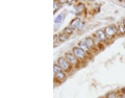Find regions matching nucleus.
I'll return each instance as SVG.
<instances>
[{
	"label": "nucleus",
	"instance_id": "nucleus-1",
	"mask_svg": "<svg viewBox=\"0 0 125 98\" xmlns=\"http://www.w3.org/2000/svg\"><path fill=\"white\" fill-rule=\"evenodd\" d=\"M57 65L62 68V71H67V72H69L70 70H71V67H72V65L70 64L67 60H66V57H60L58 58L57 60Z\"/></svg>",
	"mask_w": 125,
	"mask_h": 98
},
{
	"label": "nucleus",
	"instance_id": "nucleus-2",
	"mask_svg": "<svg viewBox=\"0 0 125 98\" xmlns=\"http://www.w3.org/2000/svg\"><path fill=\"white\" fill-rule=\"evenodd\" d=\"M73 54L77 58H79V60H84L85 56H87L85 52L83 51V49H80L79 47H74V48H73Z\"/></svg>",
	"mask_w": 125,
	"mask_h": 98
},
{
	"label": "nucleus",
	"instance_id": "nucleus-3",
	"mask_svg": "<svg viewBox=\"0 0 125 98\" xmlns=\"http://www.w3.org/2000/svg\"><path fill=\"white\" fill-rule=\"evenodd\" d=\"M105 34L108 37H113V36H115V34L117 33V31H118V28H116V26L115 25H109L107 27H105Z\"/></svg>",
	"mask_w": 125,
	"mask_h": 98
},
{
	"label": "nucleus",
	"instance_id": "nucleus-4",
	"mask_svg": "<svg viewBox=\"0 0 125 98\" xmlns=\"http://www.w3.org/2000/svg\"><path fill=\"white\" fill-rule=\"evenodd\" d=\"M65 57H66V60H67L71 65L77 66V64H78V58H77L75 55H74L73 53H72V54H71V53H66Z\"/></svg>",
	"mask_w": 125,
	"mask_h": 98
},
{
	"label": "nucleus",
	"instance_id": "nucleus-5",
	"mask_svg": "<svg viewBox=\"0 0 125 98\" xmlns=\"http://www.w3.org/2000/svg\"><path fill=\"white\" fill-rule=\"evenodd\" d=\"M96 37L99 39L100 41H106V34H105V31L104 30H102V29H98L96 31Z\"/></svg>",
	"mask_w": 125,
	"mask_h": 98
},
{
	"label": "nucleus",
	"instance_id": "nucleus-6",
	"mask_svg": "<svg viewBox=\"0 0 125 98\" xmlns=\"http://www.w3.org/2000/svg\"><path fill=\"white\" fill-rule=\"evenodd\" d=\"M80 19L79 18H76V19H74V20L71 22V24H70V27H72V28H77L78 29V27H79L80 25Z\"/></svg>",
	"mask_w": 125,
	"mask_h": 98
},
{
	"label": "nucleus",
	"instance_id": "nucleus-7",
	"mask_svg": "<svg viewBox=\"0 0 125 98\" xmlns=\"http://www.w3.org/2000/svg\"><path fill=\"white\" fill-rule=\"evenodd\" d=\"M79 48L83 49L84 52H88L90 50V47L87 45V43H85V41H80L79 42Z\"/></svg>",
	"mask_w": 125,
	"mask_h": 98
},
{
	"label": "nucleus",
	"instance_id": "nucleus-8",
	"mask_svg": "<svg viewBox=\"0 0 125 98\" xmlns=\"http://www.w3.org/2000/svg\"><path fill=\"white\" fill-rule=\"evenodd\" d=\"M85 43H87V45L90 47V48H94L95 47V42L93 41V39L92 38H90V37H88V38H85Z\"/></svg>",
	"mask_w": 125,
	"mask_h": 98
},
{
	"label": "nucleus",
	"instance_id": "nucleus-9",
	"mask_svg": "<svg viewBox=\"0 0 125 98\" xmlns=\"http://www.w3.org/2000/svg\"><path fill=\"white\" fill-rule=\"evenodd\" d=\"M65 76H66V74L64 71H61V72L54 74V77H55V79H57V80H62L65 78Z\"/></svg>",
	"mask_w": 125,
	"mask_h": 98
},
{
	"label": "nucleus",
	"instance_id": "nucleus-10",
	"mask_svg": "<svg viewBox=\"0 0 125 98\" xmlns=\"http://www.w3.org/2000/svg\"><path fill=\"white\" fill-rule=\"evenodd\" d=\"M75 10L78 11V13H81V11H84V4H83V3H79V4H77V5H76Z\"/></svg>",
	"mask_w": 125,
	"mask_h": 98
},
{
	"label": "nucleus",
	"instance_id": "nucleus-11",
	"mask_svg": "<svg viewBox=\"0 0 125 98\" xmlns=\"http://www.w3.org/2000/svg\"><path fill=\"white\" fill-rule=\"evenodd\" d=\"M67 40H68V36L66 33H62V34L58 36V41H60V42H65Z\"/></svg>",
	"mask_w": 125,
	"mask_h": 98
},
{
	"label": "nucleus",
	"instance_id": "nucleus-12",
	"mask_svg": "<svg viewBox=\"0 0 125 98\" xmlns=\"http://www.w3.org/2000/svg\"><path fill=\"white\" fill-rule=\"evenodd\" d=\"M118 31L121 34H124L125 33V26L123 24H119L118 25Z\"/></svg>",
	"mask_w": 125,
	"mask_h": 98
},
{
	"label": "nucleus",
	"instance_id": "nucleus-13",
	"mask_svg": "<svg viewBox=\"0 0 125 98\" xmlns=\"http://www.w3.org/2000/svg\"><path fill=\"white\" fill-rule=\"evenodd\" d=\"M62 19H64V16L62 15H60V16H57V17L54 19V22L56 23V24H58V23H61L62 21Z\"/></svg>",
	"mask_w": 125,
	"mask_h": 98
},
{
	"label": "nucleus",
	"instance_id": "nucleus-14",
	"mask_svg": "<svg viewBox=\"0 0 125 98\" xmlns=\"http://www.w3.org/2000/svg\"><path fill=\"white\" fill-rule=\"evenodd\" d=\"M72 33H73V28H72V27L68 26V27H66V28H65L64 33H66V34H71Z\"/></svg>",
	"mask_w": 125,
	"mask_h": 98
},
{
	"label": "nucleus",
	"instance_id": "nucleus-15",
	"mask_svg": "<svg viewBox=\"0 0 125 98\" xmlns=\"http://www.w3.org/2000/svg\"><path fill=\"white\" fill-rule=\"evenodd\" d=\"M53 70H54V73H58V72L62 71V68H61L58 65H54V66H53Z\"/></svg>",
	"mask_w": 125,
	"mask_h": 98
},
{
	"label": "nucleus",
	"instance_id": "nucleus-16",
	"mask_svg": "<svg viewBox=\"0 0 125 98\" xmlns=\"http://www.w3.org/2000/svg\"><path fill=\"white\" fill-rule=\"evenodd\" d=\"M60 3H61V2H57V1H55V2H54V5H53L54 11H57V9H58V7L61 6V4H60Z\"/></svg>",
	"mask_w": 125,
	"mask_h": 98
},
{
	"label": "nucleus",
	"instance_id": "nucleus-17",
	"mask_svg": "<svg viewBox=\"0 0 125 98\" xmlns=\"http://www.w3.org/2000/svg\"><path fill=\"white\" fill-rule=\"evenodd\" d=\"M106 98H117V95H116L114 92H113V93H108L107 96H106Z\"/></svg>",
	"mask_w": 125,
	"mask_h": 98
},
{
	"label": "nucleus",
	"instance_id": "nucleus-18",
	"mask_svg": "<svg viewBox=\"0 0 125 98\" xmlns=\"http://www.w3.org/2000/svg\"><path fill=\"white\" fill-rule=\"evenodd\" d=\"M123 25L125 26V19H124V21H123Z\"/></svg>",
	"mask_w": 125,
	"mask_h": 98
},
{
	"label": "nucleus",
	"instance_id": "nucleus-19",
	"mask_svg": "<svg viewBox=\"0 0 125 98\" xmlns=\"http://www.w3.org/2000/svg\"><path fill=\"white\" fill-rule=\"evenodd\" d=\"M123 93H124V95H125V88L123 89Z\"/></svg>",
	"mask_w": 125,
	"mask_h": 98
}]
</instances>
